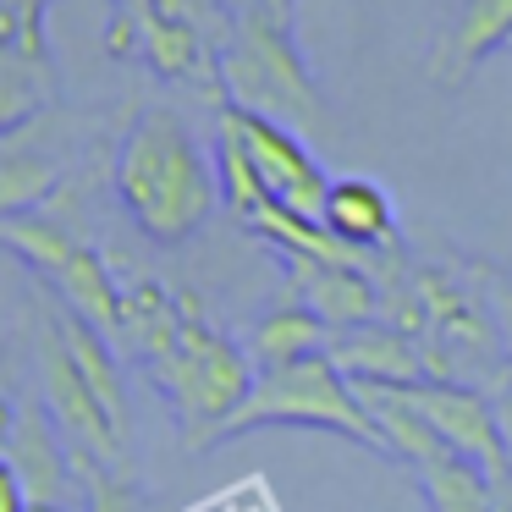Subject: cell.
<instances>
[{
    "instance_id": "11",
    "label": "cell",
    "mask_w": 512,
    "mask_h": 512,
    "mask_svg": "<svg viewBox=\"0 0 512 512\" xmlns=\"http://www.w3.org/2000/svg\"><path fill=\"white\" fill-rule=\"evenodd\" d=\"M501 45H512V0H463L457 17L446 23V34L430 50V78L441 89H457Z\"/></svg>"
},
{
    "instance_id": "24",
    "label": "cell",
    "mask_w": 512,
    "mask_h": 512,
    "mask_svg": "<svg viewBox=\"0 0 512 512\" xmlns=\"http://www.w3.org/2000/svg\"><path fill=\"white\" fill-rule=\"evenodd\" d=\"M111 56H138V0L133 6H116L111 12V34H105Z\"/></svg>"
},
{
    "instance_id": "15",
    "label": "cell",
    "mask_w": 512,
    "mask_h": 512,
    "mask_svg": "<svg viewBox=\"0 0 512 512\" xmlns=\"http://www.w3.org/2000/svg\"><path fill=\"white\" fill-rule=\"evenodd\" d=\"M325 320L309 309V303H281V309L259 314L254 331H248V358H254V369H281V364H303V358L325 353Z\"/></svg>"
},
{
    "instance_id": "10",
    "label": "cell",
    "mask_w": 512,
    "mask_h": 512,
    "mask_svg": "<svg viewBox=\"0 0 512 512\" xmlns=\"http://www.w3.org/2000/svg\"><path fill=\"white\" fill-rule=\"evenodd\" d=\"M287 281L298 303H309L325 331H358L380 314V281L353 265H320V259H287Z\"/></svg>"
},
{
    "instance_id": "14",
    "label": "cell",
    "mask_w": 512,
    "mask_h": 512,
    "mask_svg": "<svg viewBox=\"0 0 512 512\" xmlns=\"http://www.w3.org/2000/svg\"><path fill=\"white\" fill-rule=\"evenodd\" d=\"M325 226H331L342 243L364 248H391L397 243V210H391L386 188L369 177H336L331 182V199H325Z\"/></svg>"
},
{
    "instance_id": "2",
    "label": "cell",
    "mask_w": 512,
    "mask_h": 512,
    "mask_svg": "<svg viewBox=\"0 0 512 512\" xmlns=\"http://www.w3.org/2000/svg\"><path fill=\"white\" fill-rule=\"evenodd\" d=\"M177 298H182V336L160 364H149V375H155V391L177 413L182 441L193 452H204V446H215L221 424L248 402L259 369L248 358V347H237L232 336H221L204 320L199 298H188V292H177Z\"/></svg>"
},
{
    "instance_id": "13",
    "label": "cell",
    "mask_w": 512,
    "mask_h": 512,
    "mask_svg": "<svg viewBox=\"0 0 512 512\" xmlns=\"http://www.w3.org/2000/svg\"><path fill=\"white\" fill-rule=\"evenodd\" d=\"M138 56L171 83L177 78H210L215 89H221V78L210 72L215 61H210V45H204V28L188 23V17H160L149 0H138Z\"/></svg>"
},
{
    "instance_id": "12",
    "label": "cell",
    "mask_w": 512,
    "mask_h": 512,
    "mask_svg": "<svg viewBox=\"0 0 512 512\" xmlns=\"http://www.w3.org/2000/svg\"><path fill=\"white\" fill-rule=\"evenodd\" d=\"M182 336V298L166 292L155 276H138L122 287V331H116V347L138 353L144 364H160V358L177 347Z\"/></svg>"
},
{
    "instance_id": "31",
    "label": "cell",
    "mask_w": 512,
    "mask_h": 512,
    "mask_svg": "<svg viewBox=\"0 0 512 512\" xmlns=\"http://www.w3.org/2000/svg\"><path fill=\"white\" fill-rule=\"evenodd\" d=\"M111 6H133V0H111Z\"/></svg>"
},
{
    "instance_id": "17",
    "label": "cell",
    "mask_w": 512,
    "mask_h": 512,
    "mask_svg": "<svg viewBox=\"0 0 512 512\" xmlns=\"http://www.w3.org/2000/svg\"><path fill=\"white\" fill-rule=\"evenodd\" d=\"M424 490V507L430 512H496V479L485 474L479 463L457 452H441L430 463L413 468Z\"/></svg>"
},
{
    "instance_id": "16",
    "label": "cell",
    "mask_w": 512,
    "mask_h": 512,
    "mask_svg": "<svg viewBox=\"0 0 512 512\" xmlns=\"http://www.w3.org/2000/svg\"><path fill=\"white\" fill-rule=\"evenodd\" d=\"M56 182H61V160L50 149L17 144V133L0 138V221L34 215L56 193Z\"/></svg>"
},
{
    "instance_id": "18",
    "label": "cell",
    "mask_w": 512,
    "mask_h": 512,
    "mask_svg": "<svg viewBox=\"0 0 512 512\" xmlns=\"http://www.w3.org/2000/svg\"><path fill=\"white\" fill-rule=\"evenodd\" d=\"M50 100H56V72H50V61H34L23 50L0 45V138L28 127L34 116H45Z\"/></svg>"
},
{
    "instance_id": "7",
    "label": "cell",
    "mask_w": 512,
    "mask_h": 512,
    "mask_svg": "<svg viewBox=\"0 0 512 512\" xmlns=\"http://www.w3.org/2000/svg\"><path fill=\"white\" fill-rule=\"evenodd\" d=\"M402 397L419 408V419L441 435L446 452L479 463L490 479L507 474V446H501V430H496V408H490L485 391L474 386H457V380H419V386H402Z\"/></svg>"
},
{
    "instance_id": "23",
    "label": "cell",
    "mask_w": 512,
    "mask_h": 512,
    "mask_svg": "<svg viewBox=\"0 0 512 512\" xmlns=\"http://www.w3.org/2000/svg\"><path fill=\"white\" fill-rule=\"evenodd\" d=\"M485 303H490V320H496V336L512 358V281L507 276H485Z\"/></svg>"
},
{
    "instance_id": "3",
    "label": "cell",
    "mask_w": 512,
    "mask_h": 512,
    "mask_svg": "<svg viewBox=\"0 0 512 512\" xmlns=\"http://www.w3.org/2000/svg\"><path fill=\"white\" fill-rule=\"evenodd\" d=\"M226 105L237 111L270 116V122H320L325 100L314 83L309 61H303L292 28L265 17L248 0H232V39H226L221 61H215Z\"/></svg>"
},
{
    "instance_id": "9",
    "label": "cell",
    "mask_w": 512,
    "mask_h": 512,
    "mask_svg": "<svg viewBox=\"0 0 512 512\" xmlns=\"http://www.w3.org/2000/svg\"><path fill=\"white\" fill-rule=\"evenodd\" d=\"M331 364L342 369L353 386H419L424 380V353L419 336L397 331V325H358V331H336V342L325 347Z\"/></svg>"
},
{
    "instance_id": "1",
    "label": "cell",
    "mask_w": 512,
    "mask_h": 512,
    "mask_svg": "<svg viewBox=\"0 0 512 512\" xmlns=\"http://www.w3.org/2000/svg\"><path fill=\"white\" fill-rule=\"evenodd\" d=\"M116 199L127 204L149 243L177 248L221 204L215 160L171 111H144L116 149Z\"/></svg>"
},
{
    "instance_id": "20",
    "label": "cell",
    "mask_w": 512,
    "mask_h": 512,
    "mask_svg": "<svg viewBox=\"0 0 512 512\" xmlns=\"http://www.w3.org/2000/svg\"><path fill=\"white\" fill-rule=\"evenodd\" d=\"M215 182H221V199L232 204L243 221H254L259 210L270 204V188L259 177L254 155H248L243 133H237V116L221 105V127H215Z\"/></svg>"
},
{
    "instance_id": "5",
    "label": "cell",
    "mask_w": 512,
    "mask_h": 512,
    "mask_svg": "<svg viewBox=\"0 0 512 512\" xmlns=\"http://www.w3.org/2000/svg\"><path fill=\"white\" fill-rule=\"evenodd\" d=\"M39 386H45V408L56 419V430L67 435L72 452L94 457V463H122L127 430L105 413V402L89 391V380L78 375L61 336V314H39Z\"/></svg>"
},
{
    "instance_id": "6",
    "label": "cell",
    "mask_w": 512,
    "mask_h": 512,
    "mask_svg": "<svg viewBox=\"0 0 512 512\" xmlns=\"http://www.w3.org/2000/svg\"><path fill=\"white\" fill-rule=\"evenodd\" d=\"M237 133H243L248 155H254L259 177H265L270 199L292 215H309V221H325V199H331V177L320 171V160L303 149V138L292 133L287 122H270V116H254V111H237Z\"/></svg>"
},
{
    "instance_id": "30",
    "label": "cell",
    "mask_w": 512,
    "mask_h": 512,
    "mask_svg": "<svg viewBox=\"0 0 512 512\" xmlns=\"http://www.w3.org/2000/svg\"><path fill=\"white\" fill-rule=\"evenodd\" d=\"M28 512H72V507H28Z\"/></svg>"
},
{
    "instance_id": "19",
    "label": "cell",
    "mask_w": 512,
    "mask_h": 512,
    "mask_svg": "<svg viewBox=\"0 0 512 512\" xmlns=\"http://www.w3.org/2000/svg\"><path fill=\"white\" fill-rule=\"evenodd\" d=\"M61 336H67V353L78 364V375L89 380V391L105 402L116 424L127 430V386H122V364H116V347L105 342L94 325H83L78 314H61Z\"/></svg>"
},
{
    "instance_id": "26",
    "label": "cell",
    "mask_w": 512,
    "mask_h": 512,
    "mask_svg": "<svg viewBox=\"0 0 512 512\" xmlns=\"http://www.w3.org/2000/svg\"><path fill=\"white\" fill-rule=\"evenodd\" d=\"M248 6H259L265 17H276L281 28H298V0H248Z\"/></svg>"
},
{
    "instance_id": "22",
    "label": "cell",
    "mask_w": 512,
    "mask_h": 512,
    "mask_svg": "<svg viewBox=\"0 0 512 512\" xmlns=\"http://www.w3.org/2000/svg\"><path fill=\"white\" fill-rule=\"evenodd\" d=\"M490 408H496V430H501V446H507V463H512V358L490 375Z\"/></svg>"
},
{
    "instance_id": "28",
    "label": "cell",
    "mask_w": 512,
    "mask_h": 512,
    "mask_svg": "<svg viewBox=\"0 0 512 512\" xmlns=\"http://www.w3.org/2000/svg\"><path fill=\"white\" fill-rule=\"evenodd\" d=\"M12 435H17V402L0 391V457L12 452Z\"/></svg>"
},
{
    "instance_id": "29",
    "label": "cell",
    "mask_w": 512,
    "mask_h": 512,
    "mask_svg": "<svg viewBox=\"0 0 512 512\" xmlns=\"http://www.w3.org/2000/svg\"><path fill=\"white\" fill-rule=\"evenodd\" d=\"M496 512H512V468L496 479Z\"/></svg>"
},
{
    "instance_id": "4",
    "label": "cell",
    "mask_w": 512,
    "mask_h": 512,
    "mask_svg": "<svg viewBox=\"0 0 512 512\" xmlns=\"http://www.w3.org/2000/svg\"><path fill=\"white\" fill-rule=\"evenodd\" d=\"M254 430H331V435H347L358 446L386 452L380 424L369 419L358 386L331 364V353H314L303 364H281V369H259L248 402L221 424L215 446L237 441V435H254Z\"/></svg>"
},
{
    "instance_id": "25",
    "label": "cell",
    "mask_w": 512,
    "mask_h": 512,
    "mask_svg": "<svg viewBox=\"0 0 512 512\" xmlns=\"http://www.w3.org/2000/svg\"><path fill=\"white\" fill-rule=\"evenodd\" d=\"M34 501H28V490H23V479H17V468L0 457V512H28Z\"/></svg>"
},
{
    "instance_id": "27",
    "label": "cell",
    "mask_w": 512,
    "mask_h": 512,
    "mask_svg": "<svg viewBox=\"0 0 512 512\" xmlns=\"http://www.w3.org/2000/svg\"><path fill=\"white\" fill-rule=\"evenodd\" d=\"M160 17H188V23H199L204 17V0H149Z\"/></svg>"
},
{
    "instance_id": "8",
    "label": "cell",
    "mask_w": 512,
    "mask_h": 512,
    "mask_svg": "<svg viewBox=\"0 0 512 512\" xmlns=\"http://www.w3.org/2000/svg\"><path fill=\"white\" fill-rule=\"evenodd\" d=\"M6 463L17 468V479H23L34 507H78L83 485H78V468H72V446L56 430L50 408L17 402V435H12Z\"/></svg>"
},
{
    "instance_id": "21",
    "label": "cell",
    "mask_w": 512,
    "mask_h": 512,
    "mask_svg": "<svg viewBox=\"0 0 512 512\" xmlns=\"http://www.w3.org/2000/svg\"><path fill=\"white\" fill-rule=\"evenodd\" d=\"M72 468H78V485H83V512H144L138 485L127 474H116L111 463H94V457L72 452Z\"/></svg>"
}]
</instances>
